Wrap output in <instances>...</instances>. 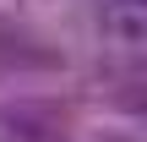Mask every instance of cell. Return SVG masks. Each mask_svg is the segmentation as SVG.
Here are the masks:
<instances>
[{"label": "cell", "mask_w": 147, "mask_h": 142, "mask_svg": "<svg viewBox=\"0 0 147 142\" xmlns=\"http://www.w3.org/2000/svg\"><path fill=\"white\" fill-rule=\"evenodd\" d=\"M98 33L109 44H147V0H98Z\"/></svg>", "instance_id": "cell-1"}]
</instances>
